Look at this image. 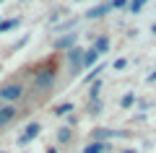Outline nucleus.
I'll use <instances>...</instances> for the list:
<instances>
[{"label": "nucleus", "mask_w": 156, "mask_h": 153, "mask_svg": "<svg viewBox=\"0 0 156 153\" xmlns=\"http://www.w3.org/2000/svg\"><path fill=\"white\" fill-rule=\"evenodd\" d=\"M52 83H55V70H50V68L39 70L37 78H34V86H37V88H50Z\"/></svg>", "instance_id": "obj_1"}, {"label": "nucleus", "mask_w": 156, "mask_h": 153, "mask_svg": "<svg viewBox=\"0 0 156 153\" xmlns=\"http://www.w3.org/2000/svg\"><path fill=\"white\" fill-rule=\"evenodd\" d=\"M68 62H70L73 70H81L83 62H86V52H83V49H78V47H73L70 52H68Z\"/></svg>", "instance_id": "obj_2"}, {"label": "nucleus", "mask_w": 156, "mask_h": 153, "mask_svg": "<svg viewBox=\"0 0 156 153\" xmlns=\"http://www.w3.org/2000/svg\"><path fill=\"white\" fill-rule=\"evenodd\" d=\"M18 96H21V86H18V83H13V86H3V88H0V99H5V101H16Z\"/></svg>", "instance_id": "obj_3"}, {"label": "nucleus", "mask_w": 156, "mask_h": 153, "mask_svg": "<svg viewBox=\"0 0 156 153\" xmlns=\"http://www.w3.org/2000/svg\"><path fill=\"white\" fill-rule=\"evenodd\" d=\"M52 47H55V49H65V47H76V34H62V37H57L55 42H52Z\"/></svg>", "instance_id": "obj_4"}, {"label": "nucleus", "mask_w": 156, "mask_h": 153, "mask_svg": "<svg viewBox=\"0 0 156 153\" xmlns=\"http://www.w3.org/2000/svg\"><path fill=\"white\" fill-rule=\"evenodd\" d=\"M34 135H39V122H29V125H26V130H23V135H21V140H18V143H21V145H26V143L31 140Z\"/></svg>", "instance_id": "obj_5"}, {"label": "nucleus", "mask_w": 156, "mask_h": 153, "mask_svg": "<svg viewBox=\"0 0 156 153\" xmlns=\"http://www.w3.org/2000/svg\"><path fill=\"white\" fill-rule=\"evenodd\" d=\"M112 8H115L112 3H104V5H96V8H91V11H86V18H101L107 11H112Z\"/></svg>", "instance_id": "obj_6"}, {"label": "nucleus", "mask_w": 156, "mask_h": 153, "mask_svg": "<svg viewBox=\"0 0 156 153\" xmlns=\"http://www.w3.org/2000/svg\"><path fill=\"white\" fill-rule=\"evenodd\" d=\"M16 117V112H13V106H5V109H0V127L8 125V122Z\"/></svg>", "instance_id": "obj_7"}, {"label": "nucleus", "mask_w": 156, "mask_h": 153, "mask_svg": "<svg viewBox=\"0 0 156 153\" xmlns=\"http://www.w3.org/2000/svg\"><path fill=\"white\" fill-rule=\"evenodd\" d=\"M104 151H107V145H104V143H89L83 153H104Z\"/></svg>", "instance_id": "obj_8"}, {"label": "nucleus", "mask_w": 156, "mask_h": 153, "mask_svg": "<svg viewBox=\"0 0 156 153\" xmlns=\"http://www.w3.org/2000/svg\"><path fill=\"white\" fill-rule=\"evenodd\" d=\"M99 55H101L99 49H89V52H86V62H83V68H86V65H94V62L99 60Z\"/></svg>", "instance_id": "obj_9"}, {"label": "nucleus", "mask_w": 156, "mask_h": 153, "mask_svg": "<svg viewBox=\"0 0 156 153\" xmlns=\"http://www.w3.org/2000/svg\"><path fill=\"white\" fill-rule=\"evenodd\" d=\"M107 47H109V39H107V37H99L94 42V49H99V52H107Z\"/></svg>", "instance_id": "obj_10"}, {"label": "nucleus", "mask_w": 156, "mask_h": 153, "mask_svg": "<svg viewBox=\"0 0 156 153\" xmlns=\"http://www.w3.org/2000/svg\"><path fill=\"white\" fill-rule=\"evenodd\" d=\"M18 26V18H11V21H3L0 23V34L3 31H11V29H16Z\"/></svg>", "instance_id": "obj_11"}, {"label": "nucleus", "mask_w": 156, "mask_h": 153, "mask_svg": "<svg viewBox=\"0 0 156 153\" xmlns=\"http://www.w3.org/2000/svg\"><path fill=\"white\" fill-rule=\"evenodd\" d=\"M68 112H73V104H70V101H65V104L55 106V114H68Z\"/></svg>", "instance_id": "obj_12"}, {"label": "nucleus", "mask_w": 156, "mask_h": 153, "mask_svg": "<svg viewBox=\"0 0 156 153\" xmlns=\"http://www.w3.org/2000/svg\"><path fill=\"white\" fill-rule=\"evenodd\" d=\"M57 140H60V143H68V140H70V127H62V130L57 132Z\"/></svg>", "instance_id": "obj_13"}, {"label": "nucleus", "mask_w": 156, "mask_h": 153, "mask_svg": "<svg viewBox=\"0 0 156 153\" xmlns=\"http://www.w3.org/2000/svg\"><path fill=\"white\" fill-rule=\"evenodd\" d=\"M143 3L146 0H130V13H138L140 8H143Z\"/></svg>", "instance_id": "obj_14"}, {"label": "nucleus", "mask_w": 156, "mask_h": 153, "mask_svg": "<svg viewBox=\"0 0 156 153\" xmlns=\"http://www.w3.org/2000/svg\"><path fill=\"white\" fill-rule=\"evenodd\" d=\"M130 104H133V93H125L122 96V106H130Z\"/></svg>", "instance_id": "obj_15"}, {"label": "nucleus", "mask_w": 156, "mask_h": 153, "mask_svg": "<svg viewBox=\"0 0 156 153\" xmlns=\"http://www.w3.org/2000/svg\"><path fill=\"white\" fill-rule=\"evenodd\" d=\"M148 81H156V70H154V73H151V75H148Z\"/></svg>", "instance_id": "obj_16"}, {"label": "nucleus", "mask_w": 156, "mask_h": 153, "mask_svg": "<svg viewBox=\"0 0 156 153\" xmlns=\"http://www.w3.org/2000/svg\"><path fill=\"white\" fill-rule=\"evenodd\" d=\"M47 153H57V151H55V148H50V151H47Z\"/></svg>", "instance_id": "obj_17"}, {"label": "nucleus", "mask_w": 156, "mask_h": 153, "mask_svg": "<svg viewBox=\"0 0 156 153\" xmlns=\"http://www.w3.org/2000/svg\"><path fill=\"white\" fill-rule=\"evenodd\" d=\"M151 31H154V34H156V23H154V26H151Z\"/></svg>", "instance_id": "obj_18"}, {"label": "nucleus", "mask_w": 156, "mask_h": 153, "mask_svg": "<svg viewBox=\"0 0 156 153\" xmlns=\"http://www.w3.org/2000/svg\"><path fill=\"white\" fill-rule=\"evenodd\" d=\"M122 153H135V151H122Z\"/></svg>", "instance_id": "obj_19"}, {"label": "nucleus", "mask_w": 156, "mask_h": 153, "mask_svg": "<svg viewBox=\"0 0 156 153\" xmlns=\"http://www.w3.org/2000/svg\"><path fill=\"white\" fill-rule=\"evenodd\" d=\"M76 3H81V0H76Z\"/></svg>", "instance_id": "obj_20"}]
</instances>
